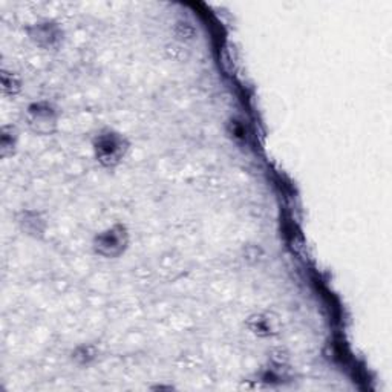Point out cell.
Segmentation results:
<instances>
[{
	"mask_svg": "<svg viewBox=\"0 0 392 392\" xmlns=\"http://www.w3.org/2000/svg\"><path fill=\"white\" fill-rule=\"evenodd\" d=\"M18 226L22 231H25L28 236L33 237H42L44 230H47V221L36 210H23L18 213L17 218Z\"/></svg>",
	"mask_w": 392,
	"mask_h": 392,
	"instance_id": "5",
	"label": "cell"
},
{
	"mask_svg": "<svg viewBox=\"0 0 392 392\" xmlns=\"http://www.w3.org/2000/svg\"><path fill=\"white\" fill-rule=\"evenodd\" d=\"M17 141H18L17 127L12 125L2 126V131H0V152H2L3 158L14 155L17 149Z\"/></svg>",
	"mask_w": 392,
	"mask_h": 392,
	"instance_id": "7",
	"label": "cell"
},
{
	"mask_svg": "<svg viewBox=\"0 0 392 392\" xmlns=\"http://www.w3.org/2000/svg\"><path fill=\"white\" fill-rule=\"evenodd\" d=\"M129 147L131 143L126 138V135L111 129V127L99 131L92 138L94 157L99 164L106 167V169H114V167L121 164L129 152Z\"/></svg>",
	"mask_w": 392,
	"mask_h": 392,
	"instance_id": "1",
	"label": "cell"
},
{
	"mask_svg": "<svg viewBox=\"0 0 392 392\" xmlns=\"http://www.w3.org/2000/svg\"><path fill=\"white\" fill-rule=\"evenodd\" d=\"M247 326L258 337H272L274 334H278L276 320L272 319V316H268V314H254V316L248 317Z\"/></svg>",
	"mask_w": 392,
	"mask_h": 392,
	"instance_id": "6",
	"label": "cell"
},
{
	"mask_svg": "<svg viewBox=\"0 0 392 392\" xmlns=\"http://www.w3.org/2000/svg\"><path fill=\"white\" fill-rule=\"evenodd\" d=\"M228 133L233 137L236 141H246L247 138V129L246 126H244L242 121H237V120H231L228 123Z\"/></svg>",
	"mask_w": 392,
	"mask_h": 392,
	"instance_id": "10",
	"label": "cell"
},
{
	"mask_svg": "<svg viewBox=\"0 0 392 392\" xmlns=\"http://www.w3.org/2000/svg\"><path fill=\"white\" fill-rule=\"evenodd\" d=\"M129 230L125 224H114L94 236L92 250L95 254L105 259H117L125 254L129 247Z\"/></svg>",
	"mask_w": 392,
	"mask_h": 392,
	"instance_id": "2",
	"label": "cell"
},
{
	"mask_svg": "<svg viewBox=\"0 0 392 392\" xmlns=\"http://www.w3.org/2000/svg\"><path fill=\"white\" fill-rule=\"evenodd\" d=\"M23 88V81L21 79V75L17 73H12V70L2 69V91L3 95H8V97H16L17 94H21Z\"/></svg>",
	"mask_w": 392,
	"mask_h": 392,
	"instance_id": "8",
	"label": "cell"
},
{
	"mask_svg": "<svg viewBox=\"0 0 392 392\" xmlns=\"http://www.w3.org/2000/svg\"><path fill=\"white\" fill-rule=\"evenodd\" d=\"M60 111L48 100L33 101L27 107V121L29 129L37 135H53L57 131Z\"/></svg>",
	"mask_w": 392,
	"mask_h": 392,
	"instance_id": "3",
	"label": "cell"
},
{
	"mask_svg": "<svg viewBox=\"0 0 392 392\" xmlns=\"http://www.w3.org/2000/svg\"><path fill=\"white\" fill-rule=\"evenodd\" d=\"M27 33L38 48L47 51H55L63 42L62 28L57 23L49 21L34 23L33 27L27 29Z\"/></svg>",
	"mask_w": 392,
	"mask_h": 392,
	"instance_id": "4",
	"label": "cell"
},
{
	"mask_svg": "<svg viewBox=\"0 0 392 392\" xmlns=\"http://www.w3.org/2000/svg\"><path fill=\"white\" fill-rule=\"evenodd\" d=\"M99 357V350L94 345H80L73 351V360L77 363L85 366L91 365Z\"/></svg>",
	"mask_w": 392,
	"mask_h": 392,
	"instance_id": "9",
	"label": "cell"
}]
</instances>
